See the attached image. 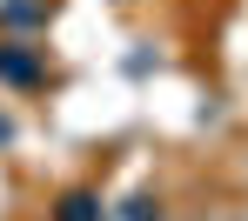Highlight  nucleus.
Masks as SVG:
<instances>
[{"label":"nucleus","mask_w":248,"mask_h":221,"mask_svg":"<svg viewBox=\"0 0 248 221\" xmlns=\"http://www.w3.org/2000/svg\"><path fill=\"white\" fill-rule=\"evenodd\" d=\"M41 81H47V47L0 41V88H41Z\"/></svg>","instance_id":"nucleus-1"},{"label":"nucleus","mask_w":248,"mask_h":221,"mask_svg":"<svg viewBox=\"0 0 248 221\" xmlns=\"http://www.w3.org/2000/svg\"><path fill=\"white\" fill-rule=\"evenodd\" d=\"M54 20V0H0V34H41Z\"/></svg>","instance_id":"nucleus-2"},{"label":"nucleus","mask_w":248,"mask_h":221,"mask_svg":"<svg viewBox=\"0 0 248 221\" xmlns=\"http://www.w3.org/2000/svg\"><path fill=\"white\" fill-rule=\"evenodd\" d=\"M54 221H108V208H101L94 188H67V194L54 201Z\"/></svg>","instance_id":"nucleus-3"},{"label":"nucleus","mask_w":248,"mask_h":221,"mask_svg":"<svg viewBox=\"0 0 248 221\" xmlns=\"http://www.w3.org/2000/svg\"><path fill=\"white\" fill-rule=\"evenodd\" d=\"M121 221H161V201H155V194H127V201H121Z\"/></svg>","instance_id":"nucleus-4"},{"label":"nucleus","mask_w":248,"mask_h":221,"mask_svg":"<svg viewBox=\"0 0 248 221\" xmlns=\"http://www.w3.org/2000/svg\"><path fill=\"white\" fill-rule=\"evenodd\" d=\"M7 134H14V121H0V141H7Z\"/></svg>","instance_id":"nucleus-5"}]
</instances>
